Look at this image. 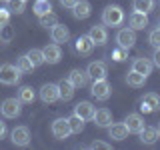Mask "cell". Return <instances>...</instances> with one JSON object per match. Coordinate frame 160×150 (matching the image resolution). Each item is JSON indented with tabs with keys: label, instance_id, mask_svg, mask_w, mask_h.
I'll return each mask as SVG.
<instances>
[{
	"label": "cell",
	"instance_id": "obj_9",
	"mask_svg": "<svg viewBox=\"0 0 160 150\" xmlns=\"http://www.w3.org/2000/svg\"><path fill=\"white\" fill-rule=\"evenodd\" d=\"M92 50H94V42L90 40L88 34H80L74 40V52L80 54V56H88V54H92Z\"/></svg>",
	"mask_w": 160,
	"mask_h": 150
},
{
	"label": "cell",
	"instance_id": "obj_5",
	"mask_svg": "<svg viewBox=\"0 0 160 150\" xmlns=\"http://www.w3.org/2000/svg\"><path fill=\"white\" fill-rule=\"evenodd\" d=\"M116 42H118V46H122V48H126L130 50L136 44V30H132L130 26L126 28H120L118 30V34H116Z\"/></svg>",
	"mask_w": 160,
	"mask_h": 150
},
{
	"label": "cell",
	"instance_id": "obj_38",
	"mask_svg": "<svg viewBox=\"0 0 160 150\" xmlns=\"http://www.w3.org/2000/svg\"><path fill=\"white\" fill-rule=\"evenodd\" d=\"M152 64L156 68H160V48H154V54H152Z\"/></svg>",
	"mask_w": 160,
	"mask_h": 150
},
{
	"label": "cell",
	"instance_id": "obj_15",
	"mask_svg": "<svg viewBox=\"0 0 160 150\" xmlns=\"http://www.w3.org/2000/svg\"><path fill=\"white\" fill-rule=\"evenodd\" d=\"M40 100H42L44 104H54L58 100V84H44L42 88H40Z\"/></svg>",
	"mask_w": 160,
	"mask_h": 150
},
{
	"label": "cell",
	"instance_id": "obj_1",
	"mask_svg": "<svg viewBox=\"0 0 160 150\" xmlns=\"http://www.w3.org/2000/svg\"><path fill=\"white\" fill-rule=\"evenodd\" d=\"M122 22H124V10L120 8L118 4H108V6L102 10V24L104 26L116 28Z\"/></svg>",
	"mask_w": 160,
	"mask_h": 150
},
{
	"label": "cell",
	"instance_id": "obj_14",
	"mask_svg": "<svg viewBox=\"0 0 160 150\" xmlns=\"http://www.w3.org/2000/svg\"><path fill=\"white\" fill-rule=\"evenodd\" d=\"M152 68H154V64H152V60H150V58L138 56V58L132 60V70H134V72H138V74H142V76H146V78L152 74Z\"/></svg>",
	"mask_w": 160,
	"mask_h": 150
},
{
	"label": "cell",
	"instance_id": "obj_40",
	"mask_svg": "<svg viewBox=\"0 0 160 150\" xmlns=\"http://www.w3.org/2000/svg\"><path fill=\"white\" fill-rule=\"evenodd\" d=\"M4 136H6V124H4V122H0V140H2Z\"/></svg>",
	"mask_w": 160,
	"mask_h": 150
},
{
	"label": "cell",
	"instance_id": "obj_18",
	"mask_svg": "<svg viewBox=\"0 0 160 150\" xmlns=\"http://www.w3.org/2000/svg\"><path fill=\"white\" fill-rule=\"evenodd\" d=\"M94 110H96V108L92 106V102H88V100H82V102H78L76 106H74V114L86 122V120H92Z\"/></svg>",
	"mask_w": 160,
	"mask_h": 150
},
{
	"label": "cell",
	"instance_id": "obj_27",
	"mask_svg": "<svg viewBox=\"0 0 160 150\" xmlns=\"http://www.w3.org/2000/svg\"><path fill=\"white\" fill-rule=\"evenodd\" d=\"M132 8L136 10V12L148 14V12H152V8H154V0H134Z\"/></svg>",
	"mask_w": 160,
	"mask_h": 150
},
{
	"label": "cell",
	"instance_id": "obj_30",
	"mask_svg": "<svg viewBox=\"0 0 160 150\" xmlns=\"http://www.w3.org/2000/svg\"><path fill=\"white\" fill-rule=\"evenodd\" d=\"M26 56L30 58V62L34 64V66H40V64H44V54H42V48H30L26 52Z\"/></svg>",
	"mask_w": 160,
	"mask_h": 150
},
{
	"label": "cell",
	"instance_id": "obj_43",
	"mask_svg": "<svg viewBox=\"0 0 160 150\" xmlns=\"http://www.w3.org/2000/svg\"><path fill=\"white\" fill-rule=\"evenodd\" d=\"M158 28H160V20H158Z\"/></svg>",
	"mask_w": 160,
	"mask_h": 150
},
{
	"label": "cell",
	"instance_id": "obj_11",
	"mask_svg": "<svg viewBox=\"0 0 160 150\" xmlns=\"http://www.w3.org/2000/svg\"><path fill=\"white\" fill-rule=\"evenodd\" d=\"M88 36L94 42V46H104V44L108 42V30H106L104 24H94V26L90 28Z\"/></svg>",
	"mask_w": 160,
	"mask_h": 150
},
{
	"label": "cell",
	"instance_id": "obj_32",
	"mask_svg": "<svg viewBox=\"0 0 160 150\" xmlns=\"http://www.w3.org/2000/svg\"><path fill=\"white\" fill-rule=\"evenodd\" d=\"M68 124H70V132L72 134H80L84 130V120L78 118L76 114H72V116L68 118Z\"/></svg>",
	"mask_w": 160,
	"mask_h": 150
},
{
	"label": "cell",
	"instance_id": "obj_28",
	"mask_svg": "<svg viewBox=\"0 0 160 150\" xmlns=\"http://www.w3.org/2000/svg\"><path fill=\"white\" fill-rule=\"evenodd\" d=\"M52 10V4H50V0H36L32 6V12L36 14V16H42V14H46Z\"/></svg>",
	"mask_w": 160,
	"mask_h": 150
},
{
	"label": "cell",
	"instance_id": "obj_41",
	"mask_svg": "<svg viewBox=\"0 0 160 150\" xmlns=\"http://www.w3.org/2000/svg\"><path fill=\"white\" fill-rule=\"evenodd\" d=\"M156 130H158V138H160V124H158V126H156Z\"/></svg>",
	"mask_w": 160,
	"mask_h": 150
},
{
	"label": "cell",
	"instance_id": "obj_19",
	"mask_svg": "<svg viewBox=\"0 0 160 150\" xmlns=\"http://www.w3.org/2000/svg\"><path fill=\"white\" fill-rule=\"evenodd\" d=\"M124 124H126L128 132H134V134H138L140 130L144 128V118L140 116L138 112H132V114H128V116L124 118Z\"/></svg>",
	"mask_w": 160,
	"mask_h": 150
},
{
	"label": "cell",
	"instance_id": "obj_13",
	"mask_svg": "<svg viewBox=\"0 0 160 150\" xmlns=\"http://www.w3.org/2000/svg\"><path fill=\"white\" fill-rule=\"evenodd\" d=\"M68 82L72 84L74 88H84V86L90 82V76H88L86 70L74 68V70H70V74H68Z\"/></svg>",
	"mask_w": 160,
	"mask_h": 150
},
{
	"label": "cell",
	"instance_id": "obj_23",
	"mask_svg": "<svg viewBox=\"0 0 160 150\" xmlns=\"http://www.w3.org/2000/svg\"><path fill=\"white\" fill-rule=\"evenodd\" d=\"M74 90H76V88L68 82V78L66 80H60V82H58V100H62V102L72 100L74 98Z\"/></svg>",
	"mask_w": 160,
	"mask_h": 150
},
{
	"label": "cell",
	"instance_id": "obj_21",
	"mask_svg": "<svg viewBox=\"0 0 160 150\" xmlns=\"http://www.w3.org/2000/svg\"><path fill=\"white\" fill-rule=\"evenodd\" d=\"M128 24H130L132 30H144L148 26V14L136 12V10H134V12L130 14V18H128Z\"/></svg>",
	"mask_w": 160,
	"mask_h": 150
},
{
	"label": "cell",
	"instance_id": "obj_10",
	"mask_svg": "<svg viewBox=\"0 0 160 150\" xmlns=\"http://www.w3.org/2000/svg\"><path fill=\"white\" fill-rule=\"evenodd\" d=\"M42 54H44V64H58L62 60V50H60V44H46L42 48Z\"/></svg>",
	"mask_w": 160,
	"mask_h": 150
},
{
	"label": "cell",
	"instance_id": "obj_4",
	"mask_svg": "<svg viewBox=\"0 0 160 150\" xmlns=\"http://www.w3.org/2000/svg\"><path fill=\"white\" fill-rule=\"evenodd\" d=\"M0 112H2L4 118H18L20 112H22V102L18 98H6L0 104Z\"/></svg>",
	"mask_w": 160,
	"mask_h": 150
},
{
	"label": "cell",
	"instance_id": "obj_8",
	"mask_svg": "<svg viewBox=\"0 0 160 150\" xmlns=\"http://www.w3.org/2000/svg\"><path fill=\"white\" fill-rule=\"evenodd\" d=\"M50 130H52V136L56 140H64L68 138L70 134V124H68V118H56L52 122V126H50Z\"/></svg>",
	"mask_w": 160,
	"mask_h": 150
},
{
	"label": "cell",
	"instance_id": "obj_3",
	"mask_svg": "<svg viewBox=\"0 0 160 150\" xmlns=\"http://www.w3.org/2000/svg\"><path fill=\"white\" fill-rule=\"evenodd\" d=\"M90 94H92L96 100H108L110 94H112V86L106 78H100V80H94L90 84Z\"/></svg>",
	"mask_w": 160,
	"mask_h": 150
},
{
	"label": "cell",
	"instance_id": "obj_36",
	"mask_svg": "<svg viewBox=\"0 0 160 150\" xmlns=\"http://www.w3.org/2000/svg\"><path fill=\"white\" fill-rule=\"evenodd\" d=\"M90 148L92 150H110L112 146H110L108 142H102V140H94V142L90 144Z\"/></svg>",
	"mask_w": 160,
	"mask_h": 150
},
{
	"label": "cell",
	"instance_id": "obj_2",
	"mask_svg": "<svg viewBox=\"0 0 160 150\" xmlns=\"http://www.w3.org/2000/svg\"><path fill=\"white\" fill-rule=\"evenodd\" d=\"M20 76H22V72H20L18 66H14V64H2V66H0V84H4V86H14V84H18Z\"/></svg>",
	"mask_w": 160,
	"mask_h": 150
},
{
	"label": "cell",
	"instance_id": "obj_16",
	"mask_svg": "<svg viewBox=\"0 0 160 150\" xmlns=\"http://www.w3.org/2000/svg\"><path fill=\"white\" fill-rule=\"evenodd\" d=\"M92 120L98 128H108L110 124H112V112H110L108 108H98V110H94Z\"/></svg>",
	"mask_w": 160,
	"mask_h": 150
},
{
	"label": "cell",
	"instance_id": "obj_39",
	"mask_svg": "<svg viewBox=\"0 0 160 150\" xmlns=\"http://www.w3.org/2000/svg\"><path fill=\"white\" fill-rule=\"evenodd\" d=\"M76 2H78V0H60V4H62L64 8H72Z\"/></svg>",
	"mask_w": 160,
	"mask_h": 150
},
{
	"label": "cell",
	"instance_id": "obj_34",
	"mask_svg": "<svg viewBox=\"0 0 160 150\" xmlns=\"http://www.w3.org/2000/svg\"><path fill=\"white\" fill-rule=\"evenodd\" d=\"M148 42L152 48H160V28H154L152 32L148 34Z\"/></svg>",
	"mask_w": 160,
	"mask_h": 150
},
{
	"label": "cell",
	"instance_id": "obj_7",
	"mask_svg": "<svg viewBox=\"0 0 160 150\" xmlns=\"http://www.w3.org/2000/svg\"><path fill=\"white\" fill-rule=\"evenodd\" d=\"M160 108V96L156 92H146L142 96V100H140V112L144 114H150L154 112V110Z\"/></svg>",
	"mask_w": 160,
	"mask_h": 150
},
{
	"label": "cell",
	"instance_id": "obj_17",
	"mask_svg": "<svg viewBox=\"0 0 160 150\" xmlns=\"http://www.w3.org/2000/svg\"><path fill=\"white\" fill-rule=\"evenodd\" d=\"M86 72H88L90 80H100V78H106L108 70H106V64H104V62L96 60V62H90V64H88Z\"/></svg>",
	"mask_w": 160,
	"mask_h": 150
},
{
	"label": "cell",
	"instance_id": "obj_44",
	"mask_svg": "<svg viewBox=\"0 0 160 150\" xmlns=\"http://www.w3.org/2000/svg\"><path fill=\"white\" fill-rule=\"evenodd\" d=\"M24 2H26V0H24Z\"/></svg>",
	"mask_w": 160,
	"mask_h": 150
},
{
	"label": "cell",
	"instance_id": "obj_37",
	"mask_svg": "<svg viewBox=\"0 0 160 150\" xmlns=\"http://www.w3.org/2000/svg\"><path fill=\"white\" fill-rule=\"evenodd\" d=\"M10 20V10L8 8H0V26H6Z\"/></svg>",
	"mask_w": 160,
	"mask_h": 150
},
{
	"label": "cell",
	"instance_id": "obj_33",
	"mask_svg": "<svg viewBox=\"0 0 160 150\" xmlns=\"http://www.w3.org/2000/svg\"><path fill=\"white\" fill-rule=\"evenodd\" d=\"M6 6L10 10V14H22L24 8H26V2L24 0H8Z\"/></svg>",
	"mask_w": 160,
	"mask_h": 150
},
{
	"label": "cell",
	"instance_id": "obj_29",
	"mask_svg": "<svg viewBox=\"0 0 160 150\" xmlns=\"http://www.w3.org/2000/svg\"><path fill=\"white\" fill-rule=\"evenodd\" d=\"M38 20H40V26H44V28H52L54 24L58 22V16H56V12H46V14H42V16H38Z\"/></svg>",
	"mask_w": 160,
	"mask_h": 150
},
{
	"label": "cell",
	"instance_id": "obj_35",
	"mask_svg": "<svg viewBox=\"0 0 160 150\" xmlns=\"http://www.w3.org/2000/svg\"><path fill=\"white\" fill-rule=\"evenodd\" d=\"M126 58H128V50H126V48L118 46L116 50H112V60H116V62H122V60H126Z\"/></svg>",
	"mask_w": 160,
	"mask_h": 150
},
{
	"label": "cell",
	"instance_id": "obj_6",
	"mask_svg": "<svg viewBox=\"0 0 160 150\" xmlns=\"http://www.w3.org/2000/svg\"><path fill=\"white\" fill-rule=\"evenodd\" d=\"M10 140H12L14 146H20V148L28 146L30 144V130L26 126H14L12 132H10Z\"/></svg>",
	"mask_w": 160,
	"mask_h": 150
},
{
	"label": "cell",
	"instance_id": "obj_12",
	"mask_svg": "<svg viewBox=\"0 0 160 150\" xmlns=\"http://www.w3.org/2000/svg\"><path fill=\"white\" fill-rule=\"evenodd\" d=\"M50 38H52V42H56V44L68 42V40H70V30H68V26L56 22L52 28H50Z\"/></svg>",
	"mask_w": 160,
	"mask_h": 150
},
{
	"label": "cell",
	"instance_id": "obj_31",
	"mask_svg": "<svg viewBox=\"0 0 160 150\" xmlns=\"http://www.w3.org/2000/svg\"><path fill=\"white\" fill-rule=\"evenodd\" d=\"M16 66H18V70H20L22 74H28V72H32V70L36 68L32 62H30V58L26 56V54H24V56H20V58L16 60Z\"/></svg>",
	"mask_w": 160,
	"mask_h": 150
},
{
	"label": "cell",
	"instance_id": "obj_20",
	"mask_svg": "<svg viewBox=\"0 0 160 150\" xmlns=\"http://www.w3.org/2000/svg\"><path fill=\"white\" fill-rule=\"evenodd\" d=\"M72 14H74V18H78V20L88 18L90 14H92V4H90L88 0H78L72 6Z\"/></svg>",
	"mask_w": 160,
	"mask_h": 150
},
{
	"label": "cell",
	"instance_id": "obj_42",
	"mask_svg": "<svg viewBox=\"0 0 160 150\" xmlns=\"http://www.w3.org/2000/svg\"><path fill=\"white\" fill-rule=\"evenodd\" d=\"M0 2H8V0H0Z\"/></svg>",
	"mask_w": 160,
	"mask_h": 150
},
{
	"label": "cell",
	"instance_id": "obj_25",
	"mask_svg": "<svg viewBox=\"0 0 160 150\" xmlns=\"http://www.w3.org/2000/svg\"><path fill=\"white\" fill-rule=\"evenodd\" d=\"M18 100L22 104H32L34 100H36V92H34L32 86H22L18 90Z\"/></svg>",
	"mask_w": 160,
	"mask_h": 150
},
{
	"label": "cell",
	"instance_id": "obj_26",
	"mask_svg": "<svg viewBox=\"0 0 160 150\" xmlns=\"http://www.w3.org/2000/svg\"><path fill=\"white\" fill-rule=\"evenodd\" d=\"M144 82H146V76H142V74L134 72V70H130V72L126 74V84H128V86H132V88L144 86Z\"/></svg>",
	"mask_w": 160,
	"mask_h": 150
},
{
	"label": "cell",
	"instance_id": "obj_24",
	"mask_svg": "<svg viewBox=\"0 0 160 150\" xmlns=\"http://www.w3.org/2000/svg\"><path fill=\"white\" fill-rule=\"evenodd\" d=\"M138 136H140V142H142V144L152 146V144L158 140V130L154 128V126H144V128L138 132Z\"/></svg>",
	"mask_w": 160,
	"mask_h": 150
},
{
	"label": "cell",
	"instance_id": "obj_22",
	"mask_svg": "<svg viewBox=\"0 0 160 150\" xmlns=\"http://www.w3.org/2000/svg\"><path fill=\"white\" fill-rule=\"evenodd\" d=\"M108 136L112 140H126L128 138V128L124 122H114L108 126Z\"/></svg>",
	"mask_w": 160,
	"mask_h": 150
}]
</instances>
